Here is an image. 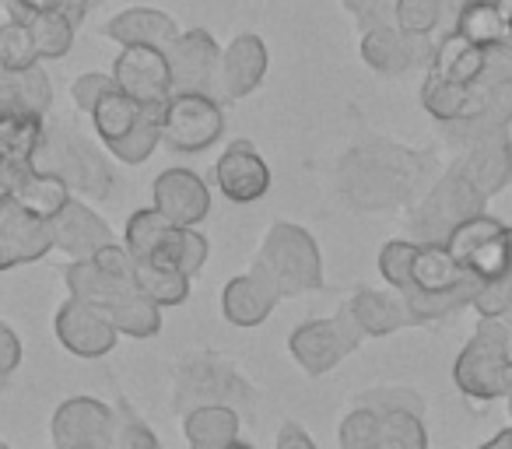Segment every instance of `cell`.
<instances>
[{
  "label": "cell",
  "mask_w": 512,
  "mask_h": 449,
  "mask_svg": "<svg viewBox=\"0 0 512 449\" xmlns=\"http://www.w3.org/2000/svg\"><path fill=\"white\" fill-rule=\"evenodd\" d=\"M421 169L425 162L414 151L386 141H365L337 162V193L358 211H386L411 197Z\"/></svg>",
  "instance_id": "1"
},
{
  "label": "cell",
  "mask_w": 512,
  "mask_h": 449,
  "mask_svg": "<svg viewBox=\"0 0 512 449\" xmlns=\"http://www.w3.org/2000/svg\"><path fill=\"white\" fill-rule=\"evenodd\" d=\"M477 288H481V281L446 250V243L428 239L414 250L411 278L400 288V295H404L414 323H428L442 320L463 306H474Z\"/></svg>",
  "instance_id": "2"
},
{
  "label": "cell",
  "mask_w": 512,
  "mask_h": 449,
  "mask_svg": "<svg viewBox=\"0 0 512 449\" xmlns=\"http://www.w3.org/2000/svg\"><path fill=\"white\" fill-rule=\"evenodd\" d=\"M123 246L134 260L169 267L186 278H197L200 267L207 264V239L190 225L169 221L155 204L130 214L127 229H123Z\"/></svg>",
  "instance_id": "3"
},
{
  "label": "cell",
  "mask_w": 512,
  "mask_h": 449,
  "mask_svg": "<svg viewBox=\"0 0 512 449\" xmlns=\"http://www.w3.org/2000/svg\"><path fill=\"white\" fill-rule=\"evenodd\" d=\"M92 127L116 162L141 165L162 144V106H141L113 85L92 109Z\"/></svg>",
  "instance_id": "4"
},
{
  "label": "cell",
  "mask_w": 512,
  "mask_h": 449,
  "mask_svg": "<svg viewBox=\"0 0 512 449\" xmlns=\"http://www.w3.org/2000/svg\"><path fill=\"white\" fill-rule=\"evenodd\" d=\"M39 169H50L81 197H109L116 186V176L109 169L106 155L88 141L71 123L46 120L43 148L36 155Z\"/></svg>",
  "instance_id": "5"
},
{
  "label": "cell",
  "mask_w": 512,
  "mask_h": 449,
  "mask_svg": "<svg viewBox=\"0 0 512 449\" xmlns=\"http://www.w3.org/2000/svg\"><path fill=\"white\" fill-rule=\"evenodd\" d=\"M256 264L264 267L274 281H278L281 295L295 299V295L320 292L323 288V257L316 239L309 236L295 221H274L267 229Z\"/></svg>",
  "instance_id": "6"
},
{
  "label": "cell",
  "mask_w": 512,
  "mask_h": 449,
  "mask_svg": "<svg viewBox=\"0 0 512 449\" xmlns=\"http://www.w3.org/2000/svg\"><path fill=\"white\" fill-rule=\"evenodd\" d=\"M204 404H228L242 414L253 407V386L225 358L190 355L176 365V376H172V411L186 414Z\"/></svg>",
  "instance_id": "7"
},
{
  "label": "cell",
  "mask_w": 512,
  "mask_h": 449,
  "mask_svg": "<svg viewBox=\"0 0 512 449\" xmlns=\"http://www.w3.org/2000/svg\"><path fill=\"white\" fill-rule=\"evenodd\" d=\"M456 386L467 397L491 400L512 393V358H509V330L498 323V316H484L474 341L456 358Z\"/></svg>",
  "instance_id": "8"
},
{
  "label": "cell",
  "mask_w": 512,
  "mask_h": 449,
  "mask_svg": "<svg viewBox=\"0 0 512 449\" xmlns=\"http://www.w3.org/2000/svg\"><path fill=\"white\" fill-rule=\"evenodd\" d=\"M362 341H365V330L358 327L348 302H344L337 316L299 323L292 330V337H288V351H292V358L299 362V369L306 376H327L351 351L362 348Z\"/></svg>",
  "instance_id": "9"
},
{
  "label": "cell",
  "mask_w": 512,
  "mask_h": 449,
  "mask_svg": "<svg viewBox=\"0 0 512 449\" xmlns=\"http://www.w3.org/2000/svg\"><path fill=\"white\" fill-rule=\"evenodd\" d=\"M446 250L474 274L481 285L502 281L512 267V250H509V229L491 214H470V218L456 221L449 236L442 239Z\"/></svg>",
  "instance_id": "10"
},
{
  "label": "cell",
  "mask_w": 512,
  "mask_h": 449,
  "mask_svg": "<svg viewBox=\"0 0 512 449\" xmlns=\"http://www.w3.org/2000/svg\"><path fill=\"white\" fill-rule=\"evenodd\" d=\"M225 134V106L207 92H172L162 106V144L179 155L207 151Z\"/></svg>",
  "instance_id": "11"
},
{
  "label": "cell",
  "mask_w": 512,
  "mask_h": 449,
  "mask_svg": "<svg viewBox=\"0 0 512 449\" xmlns=\"http://www.w3.org/2000/svg\"><path fill=\"white\" fill-rule=\"evenodd\" d=\"M53 449H113L116 407L95 397H71L53 411Z\"/></svg>",
  "instance_id": "12"
},
{
  "label": "cell",
  "mask_w": 512,
  "mask_h": 449,
  "mask_svg": "<svg viewBox=\"0 0 512 449\" xmlns=\"http://www.w3.org/2000/svg\"><path fill=\"white\" fill-rule=\"evenodd\" d=\"M113 81L141 106H165L176 92L169 57L155 46H120V57L113 60Z\"/></svg>",
  "instance_id": "13"
},
{
  "label": "cell",
  "mask_w": 512,
  "mask_h": 449,
  "mask_svg": "<svg viewBox=\"0 0 512 449\" xmlns=\"http://www.w3.org/2000/svg\"><path fill=\"white\" fill-rule=\"evenodd\" d=\"M172 67V85L176 92H207L218 95V71H221V46L207 29H183L172 46L165 50Z\"/></svg>",
  "instance_id": "14"
},
{
  "label": "cell",
  "mask_w": 512,
  "mask_h": 449,
  "mask_svg": "<svg viewBox=\"0 0 512 449\" xmlns=\"http://www.w3.org/2000/svg\"><path fill=\"white\" fill-rule=\"evenodd\" d=\"M53 334L78 358H106L120 344V330L113 327V320L99 306L74 295L53 316Z\"/></svg>",
  "instance_id": "15"
},
{
  "label": "cell",
  "mask_w": 512,
  "mask_h": 449,
  "mask_svg": "<svg viewBox=\"0 0 512 449\" xmlns=\"http://www.w3.org/2000/svg\"><path fill=\"white\" fill-rule=\"evenodd\" d=\"M481 200L484 197L467 183V179L456 176V172L449 169L446 176L432 186V193L418 204V211H414V229L425 236V243L428 239H439L442 243L456 221L481 211Z\"/></svg>",
  "instance_id": "16"
},
{
  "label": "cell",
  "mask_w": 512,
  "mask_h": 449,
  "mask_svg": "<svg viewBox=\"0 0 512 449\" xmlns=\"http://www.w3.org/2000/svg\"><path fill=\"white\" fill-rule=\"evenodd\" d=\"M46 253H53L50 221L29 214L15 197L0 200V260H4V271L36 264Z\"/></svg>",
  "instance_id": "17"
},
{
  "label": "cell",
  "mask_w": 512,
  "mask_h": 449,
  "mask_svg": "<svg viewBox=\"0 0 512 449\" xmlns=\"http://www.w3.org/2000/svg\"><path fill=\"white\" fill-rule=\"evenodd\" d=\"M214 183L232 204H256L271 190V169L249 141H232L214 162Z\"/></svg>",
  "instance_id": "18"
},
{
  "label": "cell",
  "mask_w": 512,
  "mask_h": 449,
  "mask_svg": "<svg viewBox=\"0 0 512 449\" xmlns=\"http://www.w3.org/2000/svg\"><path fill=\"white\" fill-rule=\"evenodd\" d=\"M435 43L421 36H407L397 25H376V29L362 32V60L383 78H400V74L414 71L418 64L432 60Z\"/></svg>",
  "instance_id": "19"
},
{
  "label": "cell",
  "mask_w": 512,
  "mask_h": 449,
  "mask_svg": "<svg viewBox=\"0 0 512 449\" xmlns=\"http://www.w3.org/2000/svg\"><path fill=\"white\" fill-rule=\"evenodd\" d=\"M281 299L285 295H281L278 281L253 260L249 274H239V278H232L225 285V292H221V316L232 327H260L278 309Z\"/></svg>",
  "instance_id": "20"
},
{
  "label": "cell",
  "mask_w": 512,
  "mask_h": 449,
  "mask_svg": "<svg viewBox=\"0 0 512 449\" xmlns=\"http://www.w3.org/2000/svg\"><path fill=\"white\" fill-rule=\"evenodd\" d=\"M267 67H271V53L267 43L256 32H242L232 43L221 50V71H218V92L221 99L239 102L246 95H253L264 85Z\"/></svg>",
  "instance_id": "21"
},
{
  "label": "cell",
  "mask_w": 512,
  "mask_h": 449,
  "mask_svg": "<svg viewBox=\"0 0 512 449\" xmlns=\"http://www.w3.org/2000/svg\"><path fill=\"white\" fill-rule=\"evenodd\" d=\"M151 197H155V207L165 218L176 221V225H190V229H197L200 221L211 214V190L197 172L183 169V165L158 172Z\"/></svg>",
  "instance_id": "22"
},
{
  "label": "cell",
  "mask_w": 512,
  "mask_h": 449,
  "mask_svg": "<svg viewBox=\"0 0 512 449\" xmlns=\"http://www.w3.org/2000/svg\"><path fill=\"white\" fill-rule=\"evenodd\" d=\"M512 123V85L502 88H474V102H470L467 116L453 123H442L446 137L460 148L484 141V137H495L502 130H509Z\"/></svg>",
  "instance_id": "23"
},
{
  "label": "cell",
  "mask_w": 512,
  "mask_h": 449,
  "mask_svg": "<svg viewBox=\"0 0 512 449\" xmlns=\"http://www.w3.org/2000/svg\"><path fill=\"white\" fill-rule=\"evenodd\" d=\"M50 232H53V250L67 253L74 260L95 257L102 246L113 243V232H109L106 221L88 204H81L78 197H71V204L50 221Z\"/></svg>",
  "instance_id": "24"
},
{
  "label": "cell",
  "mask_w": 512,
  "mask_h": 449,
  "mask_svg": "<svg viewBox=\"0 0 512 449\" xmlns=\"http://www.w3.org/2000/svg\"><path fill=\"white\" fill-rule=\"evenodd\" d=\"M456 176H463L470 186H474L481 197H491L498 193L512 176V141H509V130L495 137H484V141L470 144L467 155L453 165Z\"/></svg>",
  "instance_id": "25"
},
{
  "label": "cell",
  "mask_w": 512,
  "mask_h": 449,
  "mask_svg": "<svg viewBox=\"0 0 512 449\" xmlns=\"http://www.w3.org/2000/svg\"><path fill=\"white\" fill-rule=\"evenodd\" d=\"M179 32L183 29L176 18L158 8H127L102 25V36L113 39L116 46H155V50H169Z\"/></svg>",
  "instance_id": "26"
},
{
  "label": "cell",
  "mask_w": 512,
  "mask_h": 449,
  "mask_svg": "<svg viewBox=\"0 0 512 449\" xmlns=\"http://www.w3.org/2000/svg\"><path fill=\"white\" fill-rule=\"evenodd\" d=\"M11 197L25 207L29 214L43 221H53L67 204H71L74 190L50 169H39L36 162L15 165V193Z\"/></svg>",
  "instance_id": "27"
},
{
  "label": "cell",
  "mask_w": 512,
  "mask_h": 449,
  "mask_svg": "<svg viewBox=\"0 0 512 449\" xmlns=\"http://www.w3.org/2000/svg\"><path fill=\"white\" fill-rule=\"evenodd\" d=\"M351 316L358 320V327L365 330V337H386L400 327H411L414 316L407 309L404 295H390V292H372V288H362L348 299Z\"/></svg>",
  "instance_id": "28"
},
{
  "label": "cell",
  "mask_w": 512,
  "mask_h": 449,
  "mask_svg": "<svg viewBox=\"0 0 512 449\" xmlns=\"http://www.w3.org/2000/svg\"><path fill=\"white\" fill-rule=\"evenodd\" d=\"M242 414L228 404H204L183 414V435L190 449H225L239 439Z\"/></svg>",
  "instance_id": "29"
},
{
  "label": "cell",
  "mask_w": 512,
  "mask_h": 449,
  "mask_svg": "<svg viewBox=\"0 0 512 449\" xmlns=\"http://www.w3.org/2000/svg\"><path fill=\"white\" fill-rule=\"evenodd\" d=\"M46 120L50 116H39L15 106H0V158H8L15 165L36 162L46 137Z\"/></svg>",
  "instance_id": "30"
},
{
  "label": "cell",
  "mask_w": 512,
  "mask_h": 449,
  "mask_svg": "<svg viewBox=\"0 0 512 449\" xmlns=\"http://www.w3.org/2000/svg\"><path fill=\"white\" fill-rule=\"evenodd\" d=\"M484 64V46L470 43L467 36H460L456 29H449L446 36L435 43L432 60H428V71L439 74V78L453 81V85H467L474 88L477 74Z\"/></svg>",
  "instance_id": "31"
},
{
  "label": "cell",
  "mask_w": 512,
  "mask_h": 449,
  "mask_svg": "<svg viewBox=\"0 0 512 449\" xmlns=\"http://www.w3.org/2000/svg\"><path fill=\"white\" fill-rule=\"evenodd\" d=\"M0 106L29 109V113L50 116L53 113V85L39 64L25 71H4L0 67Z\"/></svg>",
  "instance_id": "32"
},
{
  "label": "cell",
  "mask_w": 512,
  "mask_h": 449,
  "mask_svg": "<svg viewBox=\"0 0 512 449\" xmlns=\"http://www.w3.org/2000/svg\"><path fill=\"white\" fill-rule=\"evenodd\" d=\"M453 29L477 46L509 39V4L505 0H470L467 8L456 15Z\"/></svg>",
  "instance_id": "33"
},
{
  "label": "cell",
  "mask_w": 512,
  "mask_h": 449,
  "mask_svg": "<svg viewBox=\"0 0 512 449\" xmlns=\"http://www.w3.org/2000/svg\"><path fill=\"white\" fill-rule=\"evenodd\" d=\"M470 102H474V88L453 85V81L439 78V74H432V71L421 81V106H425V113H432V120H439V123L463 120Z\"/></svg>",
  "instance_id": "34"
},
{
  "label": "cell",
  "mask_w": 512,
  "mask_h": 449,
  "mask_svg": "<svg viewBox=\"0 0 512 449\" xmlns=\"http://www.w3.org/2000/svg\"><path fill=\"white\" fill-rule=\"evenodd\" d=\"M134 278H137V288H141L151 302H158L162 309L186 302V295H190V281H193V278H186V274L169 271V267L144 264V260H134Z\"/></svg>",
  "instance_id": "35"
},
{
  "label": "cell",
  "mask_w": 512,
  "mask_h": 449,
  "mask_svg": "<svg viewBox=\"0 0 512 449\" xmlns=\"http://www.w3.org/2000/svg\"><path fill=\"white\" fill-rule=\"evenodd\" d=\"M341 449H390L386 446V414L355 404L341 421Z\"/></svg>",
  "instance_id": "36"
},
{
  "label": "cell",
  "mask_w": 512,
  "mask_h": 449,
  "mask_svg": "<svg viewBox=\"0 0 512 449\" xmlns=\"http://www.w3.org/2000/svg\"><path fill=\"white\" fill-rule=\"evenodd\" d=\"M393 25L404 29L407 36L432 39L439 29L449 32V15L442 0H397L393 8Z\"/></svg>",
  "instance_id": "37"
},
{
  "label": "cell",
  "mask_w": 512,
  "mask_h": 449,
  "mask_svg": "<svg viewBox=\"0 0 512 449\" xmlns=\"http://www.w3.org/2000/svg\"><path fill=\"white\" fill-rule=\"evenodd\" d=\"M32 25V36L39 46V60H64L74 46V32L78 25L64 15V11H46V15L25 18Z\"/></svg>",
  "instance_id": "38"
},
{
  "label": "cell",
  "mask_w": 512,
  "mask_h": 449,
  "mask_svg": "<svg viewBox=\"0 0 512 449\" xmlns=\"http://www.w3.org/2000/svg\"><path fill=\"white\" fill-rule=\"evenodd\" d=\"M39 64V46L32 36V25L25 18L11 15L0 25V67L4 71H25V67Z\"/></svg>",
  "instance_id": "39"
},
{
  "label": "cell",
  "mask_w": 512,
  "mask_h": 449,
  "mask_svg": "<svg viewBox=\"0 0 512 449\" xmlns=\"http://www.w3.org/2000/svg\"><path fill=\"white\" fill-rule=\"evenodd\" d=\"M113 449H162L158 435L144 425V418L127 404V400L116 404V442H113Z\"/></svg>",
  "instance_id": "40"
},
{
  "label": "cell",
  "mask_w": 512,
  "mask_h": 449,
  "mask_svg": "<svg viewBox=\"0 0 512 449\" xmlns=\"http://www.w3.org/2000/svg\"><path fill=\"white\" fill-rule=\"evenodd\" d=\"M386 414V446L390 449H428L425 428L418 411H383Z\"/></svg>",
  "instance_id": "41"
},
{
  "label": "cell",
  "mask_w": 512,
  "mask_h": 449,
  "mask_svg": "<svg viewBox=\"0 0 512 449\" xmlns=\"http://www.w3.org/2000/svg\"><path fill=\"white\" fill-rule=\"evenodd\" d=\"M502 85H512V39H498V43L484 46V64L474 81V88H502Z\"/></svg>",
  "instance_id": "42"
},
{
  "label": "cell",
  "mask_w": 512,
  "mask_h": 449,
  "mask_svg": "<svg viewBox=\"0 0 512 449\" xmlns=\"http://www.w3.org/2000/svg\"><path fill=\"white\" fill-rule=\"evenodd\" d=\"M414 250H418V243H407V239H393V243H386L379 250V274L390 281L393 292H400L407 285V278H411Z\"/></svg>",
  "instance_id": "43"
},
{
  "label": "cell",
  "mask_w": 512,
  "mask_h": 449,
  "mask_svg": "<svg viewBox=\"0 0 512 449\" xmlns=\"http://www.w3.org/2000/svg\"><path fill=\"white\" fill-rule=\"evenodd\" d=\"M113 85H116L113 74H99V71L78 74V78H74V85H71V99H74V106H78L81 113L92 116V109L99 106V99H102V95H106Z\"/></svg>",
  "instance_id": "44"
},
{
  "label": "cell",
  "mask_w": 512,
  "mask_h": 449,
  "mask_svg": "<svg viewBox=\"0 0 512 449\" xmlns=\"http://www.w3.org/2000/svg\"><path fill=\"white\" fill-rule=\"evenodd\" d=\"M355 404H365V407H376V411H418L421 414V397L414 390H365L355 397Z\"/></svg>",
  "instance_id": "45"
},
{
  "label": "cell",
  "mask_w": 512,
  "mask_h": 449,
  "mask_svg": "<svg viewBox=\"0 0 512 449\" xmlns=\"http://www.w3.org/2000/svg\"><path fill=\"white\" fill-rule=\"evenodd\" d=\"M341 4L355 15L362 32L376 29V25H390L393 8H397V0H341Z\"/></svg>",
  "instance_id": "46"
},
{
  "label": "cell",
  "mask_w": 512,
  "mask_h": 449,
  "mask_svg": "<svg viewBox=\"0 0 512 449\" xmlns=\"http://www.w3.org/2000/svg\"><path fill=\"white\" fill-rule=\"evenodd\" d=\"M22 358H25V351H22V341H18V334L8 327V323L0 320V386L15 376L18 365H22Z\"/></svg>",
  "instance_id": "47"
},
{
  "label": "cell",
  "mask_w": 512,
  "mask_h": 449,
  "mask_svg": "<svg viewBox=\"0 0 512 449\" xmlns=\"http://www.w3.org/2000/svg\"><path fill=\"white\" fill-rule=\"evenodd\" d=\"M274 449H316V439L299 425V421H285V425L278 428Z\"/></svg>",
  "instance_id": "48"
},
{
  "label": "cell",
  "mask_w": 512,
  "mask_h": 449,
  "mask_svg": "<svg viewBox=\"0 0 512 449\" xmlns=\"http://www.w3.org/2000/svg\"><path fill=\"white\" fill-rule=\"evenodd\" d=\"M64 8V0H11L8 11L15 18H36L46 15V11H60Z\"/></svg>",
  "instance_id": "49"
},
{
  "label": "cell",
  "mask_w": 512,
  "mask_h": 449,
  "mask_svg": "<svg viewBox=\"0 0 512 449\" xmlns=\"http://www.w3.org/2000/svg\"><path fill=\"white\" fill-rule=\"evenodd\" d=\"M92 4H95V0H64V8H60V11H64L74 25H81L88 18V11H92Z\"/></svg>",
  "instance_id": "50"
},
{
  "label": "cell",
  "mask_w": 512,
  "mask_h": 449,
  "mask_svg": "<svg viewBox=\"0 0 512 449\" xmlns=\"http://www.w3.org/2000/svg\"><path fill=\"white\" fill-rule=\"evenodd\" d=\"M15 193V162L0 158V200H8Z\"/></svg>",
  "instance_id": "51"
},
{
  "label": "cell",
  "mask_w": 512,
  "mask_h": 449,
  "mask_svg": "<svg viewBox=\"0 0 512 449\" xmlns=\"http://www.w3.org/2000/svg\"><path fill=\"white\" fill-rule=\"evenodd\" d=\"M225 449H253V446H249V442H242V439H235L232 446H225Z\"/></svg>",
  "instance_id": "52"
},
{
  "label": "cell",
  "mask_w": 512,
  "mask_h": 449,
  "mask_svg": "<svg viewBox=\"0 0 512 449\" xmlns=\"http://www.w3.org/2000/svg\"><path fill=\"white\" fill-rule=\"evenodd\" d=\"M509 39H512V0H509Z\"/></svg>",
  "instance_id": "53"
},
{
  "label": "cell",
  "mask_w": 512,
  "mask_h": 449,
  "mask_svg": "<svg viewBox=\"0 0 512 449\" xmlns=\"http://www.w3.org/2000/svg\"><path fill=\"white\" fill-rule=\"evenodd\" d=\"M0 449H11V446H8V442H0Z\"/></svg>",
  "instance_id": "54"
},
{
  "label": "cell",
  "mask_w": 512,
  "mask_h": 449,
  "mask_svg": "<svg viewBox=\"0 0 512 449\" xmlns=\"http://www.w3.org/2000/svg\"><path fill=\"white\" fill-rule=\"evenodd\" d=\"M0 271H4V260H0Z\"/></svg>",
  "instance_id": "55"
},
{
  "label": "cell",
  "mask_w": 512,
  "mask_h": 449,
  "mask_svg": "<svg viewBox=\"0 0 512 449\" xmlns=\"http://www.w3.org/2000/svg\"><path fill=\"white\" fill-rule=\"evenodd\" d=\"M95 4H99V0H95Z\"/></svg>",
  "instance_id": "56"
}]
</instances>
